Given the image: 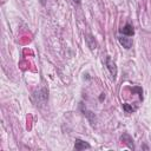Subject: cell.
<instances>
[{"label":"cell","mask_w":151,"mask_h":151,"mask_svg":"<svg viewBox=\"0 0 151 151\" xmlns=\"http://www.w3.org/2000/svg\"><path fill=\"white\" fill-rule=\"evenodd\" d=\"M85 41H86L87 47L91 51H94L98 47V42H97V40L94 39V37L92 34H85Z\"/></svg>","instance_id":"cell-3"},{"label":"cell","mask_w":151,"mask_h":151,"mask_svg":"<svg viewBox=\"0 0 151 151\" xmlns=\"http://www.w3.org/2000/svg\"><path fill=\"white\" fill-rule=\"evenodd\" d=\"M40 2H41V5H45V4H46L45 0H40Z\"/></svg>","instance_id":"cell-13"},{"label":"cell","mask_w":151,"mask_h":151,"mask_svg":"<svg viewBox=\"0 0 151 151\" xmlns=\"http://www.w3.org/2000/svg\"><path fill=\"white\" fill-rule=\"evenodd\" d=\"M47 99H48V91H47L45 87L34 91L33 94H32V101H33L34 105H37V106L44 105V104L47 101Z\"/></svg>","instance_id":"cell-1"},{"label":"cell","mask_w":151,"mask_h":151,"mask_svg":"<svg viewBox=\"0 0 151 151\" xmlns=\"http://www.w3.org/2000/svg\"><path fill=\"white\" fill-rule=\"evenodd\" d=\"M81 111H83V114L87 118V120L91 123V125H96V122H97V118H96V114L92 112V111H88L84 107H81Z\"/></svg>","instance_id":"cell-6"},{"label":"cell","mask_w":151,"mask_h":151,"mask_svg":"<svg viewBox=\"0 0 151 151\" xmlns=\"http://www.w3.org/2000/svg\"><path fill=\"white\" fill-rule=\"evenodd\" d=\"M105 65H106V67H107L109 72L111 73L112 78H113V79H116V77H117V66H116L114 61L111 59V57H110V55H107V57H106Z\"/></svg>","instance_id":"cell-2"},{"label":"cell","mask_w":151,"mask_h":151,"mask_svg":"<svg viewBox=\"0 0 151 151\" xmlns=\"http://www.w3.org/2000/svg\"><path fill=\"white\" fill-rule=\"evenodd\" d=\"M72 1H73L74 4H77V5H79V4L81 2V0H72Z\"/></svg>","instance_id":"cell-12"},{"label":"cell","mask_w":151,"mask_h":151,"mask_svg":"<svg viewBox=\"0 0 151 151\" xmlns=\"http://www.w3.org/2000/svg\"><path fill=\"white\" fill-rule=\"evenodd\" d=\"M103 99H105V93H101L99 97V100H103Z\"/></svg>","instance_id":"cell-11"},{"label":"cell","mask_w":151,"mask_h":151,"mask_svg":"<svg viewBox=\"0 0 151 151\" xmlns=\"http://www.w3.org/2000/svg\"><path fill=\"white\" fill-rule=\"evenodd\" d=\"M120 33H123L124 35H127V37H131L134 34V29H133V26L131 24H126L124 27L120 28Z\"/></svg>","instance_id":"cell-8"},{"label":"cell","mask_w":151,"mask_h":151,"mask_svg":"<svg viewBox=\"0 0 151 151\" xmlns=\"http://www.w3.org/2000/svg\"><path fill=\"white\" fill-rule=\"evenodd\" d=\"M91 147V145L87 143V142H85V140H81V139H76V142H74V149L76 150H85V149H90Z\"/></svg>","instance_id":"cell-7"},{"label":"cell","mask_w":151,"mask_h":151,"mask_svg":"<svg viewBox=\"0 0 151 151\" xmlns=\"http://www.w3.org/2000/svg\"><path fill=\"white\" fill-rule=\"evenodd\" d=\"M131 91H132L133 93H138L139 98L143 99V88H142L140 86H133V87L131 88Z\"/></svg>","instance_id":"cell-10"},{"label":"cell","mask_w":151,"mask_h":151,"mask_svg":"<svg viewBox=\"0 0 151 151\" xmlns=\"http://www.w3.org/2000/svg\"><path fill=\"white\" fill-rule=\"evenodd\" d=\"M123 110H124L126 113H132V112H134V111L137 110V107H133V106H131V105H129V104H123Z\"/></svg>","instance_id":"cell-9"},{"label":"cell","mask_w":151,"mask_h":151,"mask_svg":"<svg viewBox=\"0 0 151 151\" xmlns=\"http://www.w3.org/2000/svg\"><path fill=\"white\" fill-rule=\"evenodd\" d=\"M120 140L124 142L131 150H134V149H136V147H134V144H133V139H132V137H131L129 133H123V134L120 136Z\"/></svg>","instance_id":"cell-5"},{"label":"cell","mask_w":151,"mask_h":151,"mask_svg":"<svg viewBox=\"0 0 151 151\" xmlns=\"http://www.w3.org/2000/svg\"><path fill=\"white\" fill-rule=\"evenodd\" d=\"M118 41L126 50H129V48L132 47V39L129 38L127 35H120V37H118Z\"/></svg>","instance_id":"cell-4"}]
</instances>
